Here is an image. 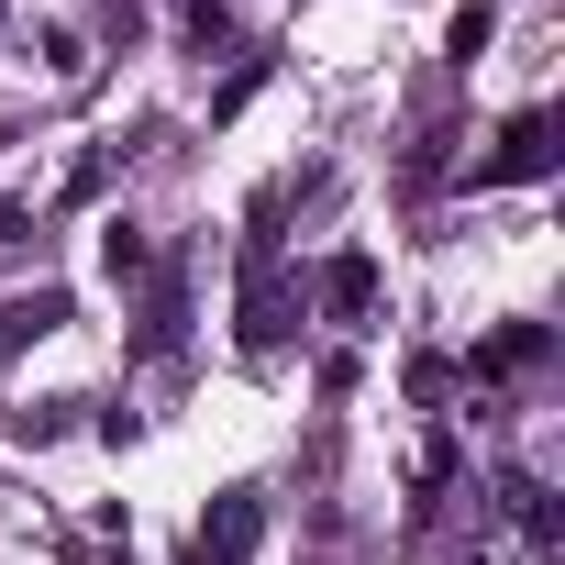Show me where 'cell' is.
<instances>
[{"mask_svg": "<svg viewBox=\"0 0 565 565\" xmlns=\"http://www.w3.org/2000/svg\"><path fill=\"white\" fill-rule=\"evenodd\" d=\"M255 89H266V45H244V56H233V78L211 89V122H233V111H244Z\"/></svg>", "mask_w": 565, "mask_h": 565, "instance_id": "9", "label": "cell"}, {"mask_svg": "<svg viewBox=\"0 0 565 565\" xmlns=\"http://www.w3.org/2000/svg\"><path fill=\"white\" fill-rule=\"evenodd\" d=\"M277 333H289V277H277V233H266V211H255V244H244V344L266 355Z\"/></svg>", "mask_w": 565, "mask_h": 565, "instance_id": "2", "label": "cell"}, {"mask_svg": "<svg viewBox=\"0 0 565 565\" xmlns=\"http://www.w3.org/2000/svg\"><path fill=\"white\" fill-rule=\"evenodd\" d=\"M23 233H34V222H23V200H0V244H23Z\"/></svg>", "mask_w": 565, "mask_h": 565, "instance_id": "13", "label": "cell"}, {"mask_svg": "<svg viewBox=\"0 0 565 565\" xmlns=\"http://www.w3.org/2000/svg\"><path fill=\"white\" fill-rule=\"evenodd\" d=\"M100 266L122 277V289H145V277H156V244H145V222H100Z\"/></svg>", "mask_w": 565, "mask_h": 565, "instance_id": "8", "label": "cell"}, {"mask_svg": "<svg viewBox=\"0 0 565 565\" xmlns=\"http://www.w3.org/2000/svg\"><path fill=\"white\" fill-rule=\"evenodd\" d=\"M255 532H266V499H255V488H222L211 521H200V543H189V565H244Z\"/></svg>", "mask_w": 565, "mask_h": 565, "instance_id": "3", "label": "cell"}, {"mask_svg": "<svg viewBox=\"0 0 565 565\" xmlns=\"http://www.w3.org/2000/svg\"><path fill=\"white\" fill-rule=\"evenodd\" d=\"M554 156H565V122H554V111H521V122L499 134V156L477 167V189H532V178H554Z\"/></svg>", "mask_w": 565, "mask_h": 565, "instance_id": "1", "label": "cell"}, {"mask_svg": "<svg viewBox=\"0 0 565 565\" xmlns=\"http://www.w3.org/2000/svg\"><path fill=\"white\" fill-rule=\"evenodd\" d=\"M499 499H510V521H521V543H532V554H565V510H554V488H543V477H521V466H510V477H499Z\"/></svg>", "mask_w": 565, "mask_h": 565, "instance_id": "4", "label": "cell"}, {"mask_svg": "<svg viewBox=\"0 0 565 565\" xmlns=\"http://www.w3.org/2000/svg\"><path fill=\"white\" fill-rule=\"evenodd\" d=\"M543 355H554V333H543V322H510V333L477 344V377H521V366H543Z\"/></svg>", "mask_w": 565, "mask_h": 565, "instance_id": "7", "label": "cell"}, {"mask_svg": "<svg viewBox=\"0 0 565 565\" xmlns=\"http://www.w3.org/2000/svg\"><path fill=\"white\" fill-rule=\"evenodd\" d=\"M488 34H499V12H488V0H466L455 34H444V45H455V67H477V56H488Z\"/></svg>", "mask_w": 565, "mask_h": 565, "instance_id": "11", "label": "cell"}, {"mask_svg": "<svg viewBox=\"0 0 565 565\" xmlns=\"http://www.w3.org/2000/svg\"><path fill=\"white\" fill-rule=\"evenodd\" d=\"M45 333H67V289H34V300H0V366H12L23 344H45Z\"/></svg>", "mask_w": 565, "mask_h": 565, "instance_id": "6", "label": "cell"}, {"mask_svg": "<svg viewBox=\"0 0 565 565\" xmlns=\"http://www.w3.org/2000/svg\"><path fill=\"white\" fill-rule=\"evenodd\" d=\"M178 34H189V56H222V45H233V0H189Z\"/></svg>", "mask_w": 565, "mask_h": 565, "instance_id": "10", "label": "cell"}, {"mask_svg": "<svg viewBox=\"0 0 565 565\" xmlns=\"http://www.w3.org/2000/svg\"><path fill=\"white\" fill-rule=\"evenodd\" d=\"M322 311H333V322H366V311H377V255H366V244H344V255L322 266Z\"/></svg>", "mask_w": 565, "mask_h": 565, "instance_id": "5", "label": "cell"}, {"mask_svg": "<svg viewBox=\"0 0 565 565\" xmlns=\"http://www.w3.org/2000/svg\"><path fill=\"white\" fill-rule=\"evenodd\" d=\"M67 411H78V399H34V411H12V444H56Z\"/></svg>", "mask_w": 565, "mask_h": 565, "instance_id": "12", "label": "cell"}]
</instances>
